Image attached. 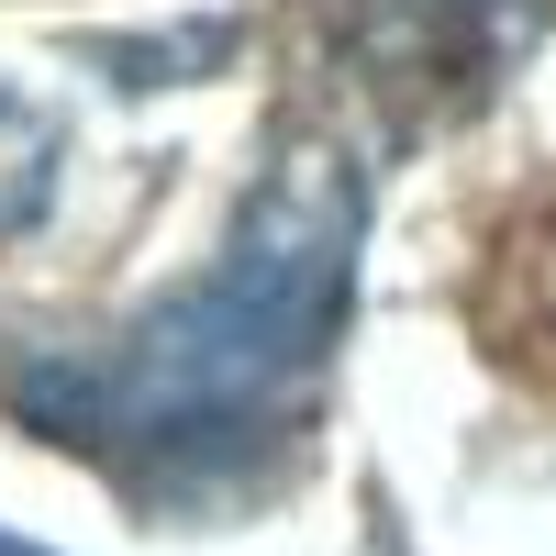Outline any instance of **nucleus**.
Returning a JSON list of instances; mask_svg holds the SVG:
<instances>
[{"instance_id": "1", "label": "nucleus", "mask_w": 556, "mask_h": 556, "mask_svg": "<svg viewBox=\"0 0 556 556\" xmlns=\"http://www.w3.org/2000/svg\"><path fill=\"white\" fill-rule=\"evenodd\" d=\"M367 245V178L334 146H290L235 212L223 256L101 345L23 356L0 401L134 513L212 523L301 468V434L334 379Z\"/></svg>"}, {"instance_id": "2", "label": "nucleus", "mask_w": 556, "mask_h": 556, "mask_svg": "<svg viewBox=\"0 0 556 556\" xmlns=\"http://www.w3.org/2000/svg\"><path fill=\"white\" fill-rule=\"evenodd\" d=\"M545 34V0H356L345 12V67L367 78L401 134L490 101L513 56Z\"/></svg>"}, {"instance_id": "4", "label": "nucleus", "mask_w": 556, "mask_h": 556, "mask_svg": "<svg viewBox=\"0 0 556 556\" xmlns=\"http://www.w3.org/2000/svg\"><path fill=\"white\" fill-rule=\"evenodd\" d=\"M0 556H45V545H23V534H0Z\"/></svg>"}, {"instance_id": "3", "label": "nucleus", "mask_w": 556, "mask_h": 556, "mask_svg": "<svg viewBox=\"0 0 556 556\" xmlns=\"http://www.w3.org/2000/svg\"><path fill=\"white\" fill-rule=\"evenodd\" d=\"M56 167H67V134L45 101H23L12 78H0V245L34 235L45 212H56Z\"/></svg>"}]
</instances>
